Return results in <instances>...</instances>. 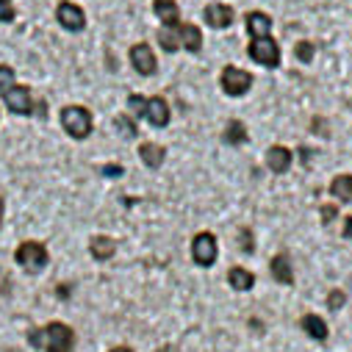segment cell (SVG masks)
<instances>
[{"mask_svg": "<svg viewBox=\"0 0 352 352\" xmlns=\"http://www.w3.org/2000/svg\"><path fill=\"white\" fill-rule=\"evenodd\" d=\"M28 341H31V346H39V349H47V352H72L75 333L61 322H50L42 330H31Z\"/></svg>", "mask_w": 352, "mask_h": 352, "instance_id": "6da1fadb", "label": "cell"}, {"mask_svg": "<svg viewBox=\"0 0 352 352\" xmlns=\"http://www.w3.org/2000/svg\"><path fill=\"white\" fill-rule=\"evenodd\" d=\"M61 125L72 139H86L92 133V114L80 106H67L61 111Z\"/></svg>", "mask_w": 352, "mask_h": 352, "instance_id": "7a4b0ae2", "label": "cell"}, {"mask_svg": "<svg viewBox=\"0 0 352 352\" xmlns=\"http://www.w3.org/2000/svg\"><path fill=\"white\" fill-rule=\"evenodd\" d=\"M17 263L25 272L36 275V272H42L47 267V250L39 241H23L17 247Z\"/></svg>", "mask_w": 352, "mask_h": 352, "instance_id": "3957f363", "label": "cell"}, {"mask_svg": "<svg viewBox=\"0 0 352 352\" xmlns=\"http://www.w3.org/2000/svg\"><path fill=\"white\" fill-rule=\"evenodd\" d=\"M250 58L255 61V64H261V67H278L280 64V47H278V42L272 39V36H258V39H252L250 42Z\"/></svg>", "mask_w": 352, "mask_h": 352, "instance_id": "277c9868", "label": "cell"}, {"mask_svg": "<svg viewBox=\"0 0 352 352\" xmlns=\"http://www.w3.org/2000/svg\"><path fill=\"white\" fill-rule=\"evenodd\" d=\"M250 86H252V75L250 72H244L239 67H225L222 69V89H225V95L241 98V95L250 92Z\"/></svg>", "mask_w": 352, "mask_h": 352, "instance_id": "5b68a950", "label": "cell"}, {"mask_svg": "<svg viewBox=\"0 0 352 352\" xmlns=\"http://www.w3.org/2000/svg\"><path fill=\"white\" fill-rule=\"evenodd\" d=\"M3 95V100H6V106L14 111V114H23V117H28V114H36V106L31 103V92H28V86H12V89H6V92H0Z\"/></svg>", "mask_w": 352, "mask_h": 352, "instance_id": "8992f818", "label": "cell"}, {"mask_svg": "<svg viewBox=\"0 0 352 352\" xmlns=\"http://www.w3.org/2000/svg\"><path fill=\"white\" fill-rule=\"evenodd\" d=\"M217 239L214 233H197L195 241H192V258L200 263V267H211L217 261Z\"/></svg>", "mask_w": 352, "mask_h": 352, "instance_id": "52a82bcc", "label": "cell"}, {"mask_svg": "<svg viewBox=\"0 0 352 352\" xmlns=\"http://www.w3.org/2000/svg\"><path fill=\"white\" fill-rule=\"evenodd\" d=\"M56 17H58L61 28H67V31H80V28L86 25L83 9H80V6H75V3H61V6L56 9Z\"/></svg>", "mask_w": 352, "mask_h": 352, "instance_id": "ba28073f", "label": "cell"}, {"mask_svg": "<svg viewBox=\"0 0 352 352\" xmlns=\"http://www.w3.org/2000/svg\"><path fill=\"white\" fill-rule=\"evenodd\" d=\"M131 64L136 67L139 75H153L155 72V56H153L150 45H144V42L133 45L131 47Z\"/></svg>", "mask_w": 352, "mask_h": 352, "instance_id": "9c48e42d", "label": "cell"}, {"mask_svg": "<svg viewBox=\"0 0 352 352\" xmlns=\"http://www.w3.org/2000/svg\"><path fill=\"white\" fill-rule=\"evenodd\" d=\"M153 12L164 23V28H178L181 25V9L175 0H153Z\"/></svg>", "mask_w": 352, "mask_h": 352, "instance_id": "30bf717a", "label": "cell"}, {"mask_svg": "<svg viewBox=\"0 0 352 352\" xmlns=\"http://www.w3.org/2000/svg\"><path fill=\"white\" fill-rule=\"evenodd\" d=\"M203 17H206V23H208L211 28H230V23H233V9L225 6V3H211V6H206Z\"/></svg>", "mask_w": 352, "mask_h": 352, "instance_id": "8fae6325", "label": "cell"}, {"mask_svg": "<svg viewBox=\"0 0 352 352\" xmlns=\"http://www.w3.org/2000/svg\"><path fill=\"white\" fill-rule=\"evenodd\" d=\"M144 117H147L150 125H155V128L169 125V106H166V100H164V98H150L147 106H144Z\"/></svg>", "mask_w": 352, "mask_h": 352, "instance_id": "7c38bea8", "label": "cell"}, {"mask_svg": "<svg viewBox=\"0 0 352 352\" xmlns=\"http://www.w3.org/2000/svg\"><path fill=\"white\" fill-rule=\"evenodd\" d=\"M270 270H272V278H275L280 286H292V283H294V270H292V261H289L286 252H280V255L272 258Z\"/></svg>", "mask_w": 352, "mask_h": 352, "instance_id": "4fadbf2b", "label": "cell"}, {"mask_svg": "<svg viewBox=\"0 0 352 352\" xmlns=\"http://www.w3.org/2000/svg\"><path fill=\"white\" fill-rule=\"evenodd\" d=\"M247 34H250L252 39L270 36V34H272V17L263 14V12H250V14H247Z\"/></svg>", "mask_w": 352, "mask_h": 352, "instance_id": "5bb4252c", "label": "cell"}, {"mask_svg": "<svg viewBox=\"0 0 352 352\" xmlns=\"http://www.w3.org/2000/svg\"><path fill=\"white\" fill-rule=\"evenodd\" d=\"M267 166L275 172V175H283L289 166H292V150H286L283 144H275L267 150Z\"/></svg>", "mask_w": 352, "mask_h": 352, "instance_id": "9a60e30c", "label": "cell"}, {"mask_svg": "<svg viewBox=\"0 0 352 352\" xmlns=\"http://www.w3.org/2000/svg\"><path fill=\"white\" fill-rule=\"evenodd\" d=\"M178 42L189 50V53H200L203 47V34L197 25H178Z\"/></svg>", "mask_w": 352, "mask_h": 352, "instance_id": "2e32d148", "label": "cell"}, {"mask_svg": "<svg viewBox=\"0 0 352 352\" xmlns=\"http://www.w3.org/2000/svg\"><path fill=\"white\" fill-rule=\"evenodd\" d=\"M300 327H302L311 338H316V341H324V338H327V322H324L322 316H316V314H305L302 322H300Z\"/></svg>", "mask_w": 352, "mask_h": 352, "instance_id": "e0dca14e", "label": "cell"}, {"mask_svg": "<svg viewBox=\"0 0 352 352\" xmlns=\"http://www.w3.org/2000/svg\"><path fill=\"white\" fill-rule=\"evenodd\" d=\"M89 252H92V258H98V261H109V258L117 252V241L109 239V236H95L92 244H89Z\"/></svg>", "mask_w": 352, "mask_h": 352, "instance_id": "ac0fdd59", "label": "cell"}, {"mask_svg": "<svg viewBox=\"0 0 352 352\" xmlns=\"http://www.w3.org/2000/svg\"><path fill=\"white\" fill-rule=\"evenodd\" d=\"M139 155H142V161H144L150 169H158V166L164 164V158H166L164 147H158V144H153V142H144V144L139 147Z\"/></svg>", "mask_w": 352, "mask_h": 352, "instance_id": "d6986e66", "label": "cell"}, {"mask_svg": "<svg viewBox=\"0 0 352 352\" xmlns=\"http://www.w3.org/2000/svg\"><path fill=\"white\" fill-rule=\"evenodd\" d=\"M330 195L338 197V203H352V175H338L330 184Z\"/></svg>", "mask_w": 352, "mask_h": 352, "instance_id": "ffe728a7", "label": "cell"}, {"mask_svg": "<svg viewBox=\"0 0 352 352\" xmlns=\"http://www.w3.org/2000/svg\"><path fill=\"white\" fill-rule=\"evenodd\" d=\"M228 280H230V286H233L236 292H250V289L255 286V275L247 272V270H241V267H233V270L228 272Z\"/></svg>", "mask_w": 352, "mask_h": 352, "instance_id": "44dd1931", "label": "cell"}, {"mask_svg": "<svg viewBox=\"0 0 352 352\" xmlns=\"http://www.w3.org/2000/svg\"><path fill=\"white\" fill-rule=\"evenodd\" d=\"M247 128H244V122H239V120H230L228 122V128H225V142L228 144H244L247 142Z\"/></svg>", "mask_w": 352, "mask_h": 352, "instance_id": "7402d4cb", "label": "cell"}, {"mask_svg": "<svg viewBox=\"0 0 352 352\" xmlns=\"http://www.w3.org/2000/svg\"><path fill=\"white\" fill-rule=\"evenodd\" d=\"M158 42H161V47L166 50V53H175L181 47V42H178V28H164V31H158Z\"/></svg>", "mask_w": 352, "mask_h": 352, "instance_id": "603a6c76", "label": "cell"}, {"mask_svg": "<svg viewBox=\"0 0 352 352\" xmlns=\"http://www.w3.org/2000/svg\"><path fill=\"white\" fill-rule=\"evenodd\" d=\"M114 125H117V131H120L125 139H133V136H136V125H133V120H131V117L120 114V117L114 120Z\"/></svg>", "mask_w": 352, "mask_h": 352, "instance_id": "cb8c5ba5", "label": "cell"}, {"mask_svg": "<svg viewBox=\"0 0 352 352\" xmlns=\"http://www.w3.org/2000/svg\"><path fill=\"white\" fill-rule=\"evenodd\" d=\"M14 86V69L12 67H0V92H6Z\"/></svg>", "mask_w": 352, "mask_h": 352, "instance_id": "d4e9b609", "label": "cell"}, {"mask_svg": "<svg viewBox=\"0 0 352 352\" xmlns=\"http://www.w3.org/2000/svg\"><path fill=\"white\" fill-rule=\"evenodd\" d=\"M144 106H147V98H142V95H131V98H128V109H131L136 117H144Z\"/></svg>", "mask_w": 352, "mask_h": 352, "instance_id": "484cf974", "label": "cell"}, {"mask_svg": "<svg viewBox=\"0 0 352 352\" xmlns=\"http://www.w3.org/2000/svg\"><path fill=\"white\" fill-rule=\"evenodd\" d=\"M297 58H300L302 64H308V61L314 58V42H300V45H297Z\"/></svg>", "mask_w": 352, "mask_h": 352, "instance_id": "4316f807", "label": "cell"}, {"mask_svg": "<svg viewBox=\"0 0 352 352\" xmlns=\"http://www.w3.org/2000/svg\"><path fill=\"white\" fill-rule=\"evenodd\" d=\"M344 302H346V294H344V292H330V294H327V308H330V311H338Z\"/></svg>", "mask_w": 352, "mask_h": 352, "instance_id": "83f0119b", "label": "cell"}, {"mask_svg": "<svg viewBox=\"0 0 352 352\" xmlns=\"http://www.w3.org/2000/svg\"><path fill=\"white\" fill-rule=\"evenodd\" d=\"M12 20H14L12 3H0V23H12Z\"/></svg>", "mask_w": 352, "mask_h": 352, "instance_id": "f1b7e54d", "label": "cell"}, {"mask_svg": "<svg viewBox=\"0 0 352 352\" xmlns=\"http://www.w3.org/2000/svg\"><path fill=\"white\" fill-rule=\"evenodd\" d=\"M336 214H338L336 206H322V222H324V225H330V222L336 219Z\"/></svg>", "mask_w": 352, "mask_h": 352, "instance_id": "f546056e", "label": "cell"}, {"mask_svg": "<svg viewBox=\"0 0 352 352\" xmlns=\"http://www.w3.org/2000/svg\"><path fill=\"white\" fill-rule=\"evenodd\" d=\"M103 175H109V178H120L122 166H120V164H109V166H103Z\"/></svg>", "mask_w": 352, "mask_h": 352, "instance_id": "4dcf8cb0", "label": "cell"}, {"mask_svg": "<svg viewBox=\"0 0 352 352\" xmlns=\"http://www.w3.org/2000/svg\"><path fill=\"white\" fill-rule=\"evenodd\" d=\"M344 239H346V241H352V217H346V219H344Z\"/></svg>", "mask_w": 352, "mask_h": 352, "instance_id": "1f68e13d", "label": "cell"}, {"mask_svg": "<svg viewBox=\"0 0 352 352\" xmlns=\"http://www.w3.org/2000/svg\"><path fill=\"white\" fill-rule=\"evenodd\" d=\"M241 250H244V252H252V239H250L247 233H241Z\"/></svg>", "mask_w": 352, "mask_h": 352, "instance_id": "d6a6232c", "label": "cell"}, {"mask_svg": "<svg viewBox=\"0 0 352 352\" xmlns=\"http://www.w3.org/2000/svg\"><path fill=\"white\" fill-rule=\"evenodd\" d=\"M111 352H133V349H131V346H114Z\"/></svg>", "mask_w": 352, "mask_h": 352, "instance_id": "836d02e7", "label": "cell"}, {"mask_svg": "<svg viewBox=\"0 0 352 352\" xmlns=\"http://www.w3.org/2000/svg\"><path fill=\"white\" fill-rule=\"evenodd\" d=\"M0 225H3V197H0Z\"/></svg>", "mask_w": 352, "mask_h": 352, "instance_id": "e575fe53", "label": "cell"}, {"mask_svg": "<svg viewBox=\"0 0 352 352\" xmlns=\"http://www.w3.org/2000/svg\"><path fill=\"white\" fill-rule=\"evenodd\" d=\"M0 3H12V0H0Z\"/></svg>", "mask_w": 352, "mask_h": 352, "instance_id": "d590c367", "label": "cell"}]
</instances>
